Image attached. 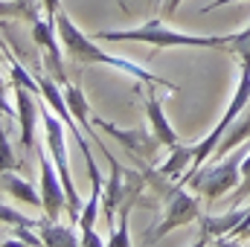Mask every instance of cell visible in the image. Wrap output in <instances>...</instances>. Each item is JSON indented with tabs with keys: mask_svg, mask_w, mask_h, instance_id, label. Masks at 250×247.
Masks as SVG:
<instances>
[{
	"mask_svg": "<svg viewBox=\"0 0 250 247\" xmlns=\"http://www.w3.org/2000/svg\"><path fill=\"white\" fill-rule=\"evenodd\" d=\"M178 6H181V0H166V3H163V15H175Z\"/></svg>",
	"mask_w": 250,
	"mask_h": 247,
	"instance_id": "d6986e66",
	"label": "cell"
},
{
	"mask_svg": "<svg viewBox=\"0 0 250 247\" xmlns=\"http://www.w3.org/2000/svg\"><path fill=\"white\" fill-rule=\"evenodd\" d=\"M38 160H41V198H44V215L50 218H59V212L67 209V192H64L62 175H59V166L50 154L47 145H38L35 148Z\"/></svg>",
	"mask_w": 250,
	"mask_h": 247,
	"instance_id": "8992f818",
	"label": "cell"
},
{
	"mask_svg": "<svg viewBox=\"0 0 250 247\" xmlns=\"http://www.w3.org/2000/svg\"><path fill=\"white\" fill-rule=\"evenodd\" d=\"M242 160H245V154L236 151V154H227V157L215 160L212 166H201L187 181V186H192L207 201H215V198L227 195L233 186H239V181H242Z\"/></svg>",
	"mask_w": 250,
	"mask_h": 247,
	"instance_id": "5b68a950",
	"label": "cell"
},
{
	"mask_svg": "<svg viewBox=\"0 0 250 247\" xmlns=\"http://www.w3.org/2000/svg\"><path fill=\"white\" fill-rule=\"evenodd\" d=\"M56 26H59V38H62L64 53H67L76 64H108V67H114V70H123V73H128V76H134L137 82L160 84V87L178 93V84H175V82H166V79L154 76L151 70H143L140 64L128 62V59H120V56H111V53H105L102 47H96L93 38H87V35L67 18L64 9H59V15H56Z\"/></svg>",
	"mask_w": 250,
	"mask_h": 247,
	"instance_id": "6da1fadb",
	"label": "cell"
},
{
	"mask_svg": "<svg viewBox=\"0 0 250 247\" xmlns=\"http://www.w3.org/2000/svg\"><path fill=\"white\" fill-rule=\"evenodd\" d=\"M15 169H18V163H15V157L9 151V140L3 137V172H15Z\"/></svg>",
	"mask_w": 250,
	"mask_h": 247,
	"instance_id": "e0dca14e",
	"label": "cell"
},
{
	"mask_svg": "<svg viewBox=\"0 0 250 247\" xmlns=\"http://www.w3.org/2000/svg\"><path fill=\"white\" fill-rule=\"evenodd\" d=\"M41 120H44V128H47V148L59 166V175H62L64 192H67V215L70 221H79L82 218V201H79V192L73 186V178H70V157H67V140H64V120L53 111V105L41 96Z\"/></svg>",
	"mask_w": 250,
	"mask_h": 247,
	"instance_id": "277c9868",
	"label": "cell"
},
{
	"mask_svg": "<svg viewBox=\"0 0 250 247\" xmlns=\"http://www.w3.org/2000/svg\"><path fill=\"white\" fill-rule=\"evenodd\" d=\"M227 3H236V0H212L209 6H204V12H212V9H218V6H227Z\"/></svg>",
	"mask_w": 250,
	"mask_h": 247,
	"instance_id": "ffe728a7",
	"label": "cell"
},
{
	"mask_svg": "<svg viewBox=\"0 0 250 247\" xmlns=\"http://www.w3.org/2000/svg\"><path fill=\"white\" fill-rule=\"evenodd\" d=\"M154 87H160V84H148V90L143 93V105H146V117H148V123H151V134L160 140V145H166L169 151L172 148H178L184 140L175 134V128L169 125L166 120V114H163V102H160V96H157V90Z\"/></svg>",
	"mask_w": 250,
	"mask_h": 247,
	"instance_id": "9c48e42d",
	"label": "cell"
},
{
	"mask_svg": "<svg viewBox=\"0 0 250 247\" xmlns=\"http://www.w3.org/2000/svg\"><path fill=\"white\" fill-rule=\"evenodd\" d=\"M96 41H140L148 47H209V50H227L230 35H187V32H175L169 29L163 21L151 18L137 29H125V32H96Z\"/></svg>",
	"mask_w": 250,
	"mask_h": 247,
	"instance_id": "7a4b0ae2",
	"label": "cell"
},
{
	"mask_svg": "<svg viewBox=\"0 0 250 247\" xmlns=\"http://www.w3.org/2000/svg\"><path fill=\"white\" fill-rule=\"evenodd\" d=\"M59 9H62V6H59V0H44V12H47V18H50V21H56Z\"/></svg>",
	"mask_w": 250,
	"mask_h": 247,
	"instance_id": "ac0fdd59",
	"label": "cell"
},
{
	"mask_svg": "<svg viewBox=\"0 0 250 247\" xmlns=\"http://www.w3.org/2000/svg\"><path fill=\"white\" fill-rule=\"evenodd\" d=\"M250 137V117L248 120H236V123L227 128V134H224V140L218 143V148H215V154H212V160H221V157H227L242 140H248Z\"/></svg>",
	"mask_w": 250,
	"mask_h": 247,
	"instance_id": "9a60e30c",
	"label": "cell"
},
{
	"mask_svg": "<svg viewBox=\"0 0 250 247\" xmlns=\"http://www.w3.org/2000/svg\"><path fill=\"white\" fill-rule=\"evenodd\" d=\"M248 218H250V209H239V206L230 209L227 215H204V221H201V236H198L195 245H209V242L224 245Z\"/></svg>",
	"mask_w": 250,
	"mask_h": 247,
	"instance_id": "ba28073f",
	"label": "cell"
},
{
	"mask_svg": "<svg viewBox=\"0 0 250 247\" xmlns=\"http://www.w3.org/2000/svg\"><path fill=\"white\" fill-rule=\"evenodd\" d=\"M3 189H6V192H12V198H18V201L29 204V206H44V198L35 192V186L26 184L23 178H18L15 172H3Z\"/></svg>",
	"mask_w": 250,
	"mask_h": 247,
	"instance_id": "5bb4252c",
	"label": "cell"
},
{
	"mask_svg": "<svg viewBox=\"0 0 250 247\" xmlns=\"http://www.w3.org/2000/svg\"><path fill=\"white\" fill-rule=\"evenodd\" d=\"M38 233H41V239H44V245H59V247H73V245H82V239H76L73 236V230H67L62 224H56V218H50V215H44L41 221H38V227H35Z\"/></svg>",
	"mask_w": 250,
	"mask_h": 247,
	"instance_id": "7c38bea8",
	"label": "cell"
},
{
	"mask_svg": "<svg viewBox=\"0 0 250 247\" xmlns=\"http://www.w3.org/2000/svg\"><path fill=\"white\" fill-rule=\"evenodd\" d=\"M93 125L102 128L105 134H111L114 140H120L125 148H128L137 160H143V163H148V160L154 157L157 145H160V140H157L154 134L143 131V128H137V131H125V128H117L114 123H105V120H99V117H93Z\"/></svg>",
	"mask_w": 250,
	"mask_h": 247,
	"instance_id": "52a82bcc",
	"label": "cell"
},
{
	"mask_svg": "<svg viewBox=\"0 0 250 247\" xmlns=\"http://www.w3.org/2000/svg\"><path fill=\"white\" fill-rule=\"evenodd\" d=\"M245 195H250V154H245L242 160V184L236 189V201H242Z\"/></svg>",
	"mask_w": 250,
	"mask_h": 247,
	"instance_id": "2e32d148",
	"label": "cell"
},
{
	"mask_svg": "<svg viewBox=\"0 0 250 247\" xmlns=\"http://www.w3.org/2000/svg\"><path fill=\"white\" fill-rule=\"evenodd\" d=\"M146 178H148V184L154 186V192L166 201L163 221H160L154 230H148V236H143V245H154L157 239H163V236L172 233L175 227H184L189 221H195V218L201 215V204H198V198H192L189 192H184V186H175L172 178L160 175L157 169L146 172Z\"/></svg>",
	"mask_w": 250,
	"mask_h": 247,
	"instance_id": "3957f363",
	"label": "cell"
},
{
	"mask_svg": "<svg viewBox=\"0 0 250 247\" xmlns=\"http://www.w3.org/2000/svg\"><path fill=\"white\" fill-rule=\"evenodd\" d=\"M64 99H67V105H70V111H73V117L82 123V128L87 131V137L90 140H96V125L90 120V111H87V99H84V93L76 87V84H64Z\"/></svg>",
	"mask_w": 250,
	"mask_h": 247,
	"instance_id": "4fadbf2b",
	"label": "cell"
},
{
	"mask_svg": "<svg viewBox=\"0 0 250 247\" xmlns=\"http://www.w3.org/2000/svg\"><path fill=\"white\" fill-rule=\"evenodd\" d=\"M125 3H128V0H120V6H125ZM148 3H157V0H148Z\"/></svg>",
	"mask_w": 250,
	"mask_h": 247,
	"instance_id": "44dd1931",
	"label": "cell"
},
{
	"mask_svg": "<svg viewBox=\"0 0 250 247\" xmlns=\"http://www.w3.org/2000/svg\"><path fill=\"white\" fill-rule=\"evenodd\" d=\"M99 206H102V181L99 184H90V201L84 204L82 209V218H79V227H82V245H102V239L93 233V221L99 215Z\"/></svg>",
	"mask_w": 250,
	"mask_h": 247,
	"instance_id": "8fae6325",
	"label": "cell"
},
{
	"mask_svg": "<svg viewBox=\"0 0 250 247\" xmlns=\"http://www.w3.org/2000/svg\"><path fill=\"white\" fill-rule=\"evenodd\" d=\"M15 93H18V111H21V145H23L26 154H32L38 148V143H35L38 117L35 114H41V96L38 93L32 96V90L23 87V84H15Z\"/></svg>",
	"mask_w": 250,
	"mask_h": 247,
	"instance_id": "30bf717a",
	"label": "cell"
}]
</instances>
